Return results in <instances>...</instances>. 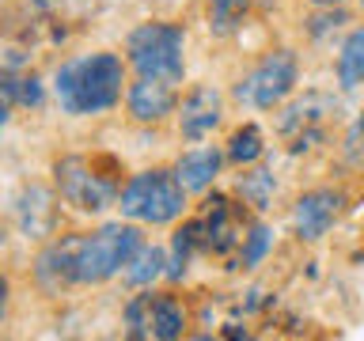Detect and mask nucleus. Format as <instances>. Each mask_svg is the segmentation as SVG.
I'll use <instances>...</instances> for the list:
<instances>
[{"mask_svg":"<svg viewBox=\"0 0 364 341\" xmlns=\"http://www.w3.org/2000/svg\"><path fill=\"white\" fill-rule=\"evenodd\" d=\"M122 84H125V65L118 53H87L57 68L53 95L65 114L84 118V114H102L118 107Z\"/></svg>","mask_w":364,"mask_h":341,"instance_id":"nucleus-1","label":"nucleus"},{"mask_svg":"<svg viewBox=\"0 0 364 341\" xmlns=\"http://www.w3.org/2000/svg\"><path fill=\"white\" fill-rule=\"evenodd\" d=\"M118 205L136 224H171L186 212V186L175 170H144L125 182Z\"/></svg>","mask_w":364,"mask_h":341,"instance_id":"nucleus-2","label":"nucleus"},{"mask_svg":"<svg viewBox=\"0 0 364 341\" xmlns=\"http://www.w3.org/2000/svg\"><path fill=\"white\" fill-rule=\"evenodd\" d=\"M144 247V235L133 224H102L99 232L80 235L76 254V284H99L110 281L118 269H125L136 250Z\"/></svg>","mask_w":364,"mask_h":341,"instance_id":"nucleus-3","label":"nucleus"},{"mask_svg":"<svg viewBox=\"0 0 364 341\" xmlns=\"http://www.w3.org/2000/svg\"><path fill=\"white\" fill-rule=\"evenodd\" d=\"M125 53H129L136 76L178 84L182 72H186V65H182V27H175V23H141L125 42Z\"/></svg>","mask_w":364,"mask_h":341,"instance_id":"nucleus-4","label":"nucleus"},{"mask_svg":"<svg viewBox=\"0 0 364 341\" xmlns=\"http://www.w3.org/2000/svg\"><path fill=\"white\" fill-rule=\"evenodd\" d=\"M102 159H87V156H65L57 159L53 175H57V193L76 205L80 212H102L107 205L118 201V178L102 175L99 170Z\"/></svg>","mask_w":364,"mask_h":341,"instance_id":"nucleus-5","label":"nucleus"},{"mask_svg":"<svg viewBox=\"0 0 364 341\" xmlns=\"http://www.w3.org/2000/svg\"><path fill=\"white\" fill-rule=\"evenodd\" d=\"M296 80H300V61H296L292 50H277L269 57L250 68V72L235 84V99L243 107H255V110H273L277 102H284L292 95Z\"/></svg>","mask_w":364,"mask_h":341,"instance_id":"nucleus-6","label":"nucleus"},{"mask_svg":"<svg viewBox=\"0 0 364 341\" xmlns=\"http://www.w3.org/2000/svg\"><path fill=\"white\" fill-rule=\"evenodd\" d=\"M125 326H129V337H182L186 330V315L182 307L171 300V296H133L129 307H125Z\"/></svg>","mask_w":364,"mask_h":341,"instance_id":"nucleus-7","label":"nucleus"},{"mask_svg":"<svg viewBox=\"0 0 364 341\" xmlns=\"http://www.w3.org/2000/svg\"><path fill=\"white\" fill-rule=\"evenodd\" d=\"M341 205H346V197H341L338 190H311V193H304V197L296 201V209H292L296 235H300L304 243H318V239L330 232V224L338 220Z\"/></svg>","mask_w":364,"mask_h":341,"instance_id":"nucleus-8","label":"nucleus"},{"mask_svg":"<svg viewBox=\"0 0 364 341\" xmlns=\"http://www.w3.org/2000/svg\"><path fill=\"white\" fill-rule=\"evenodd\" d=\"M76 254H80V235H65L50 243L34 261V277L46 292H61L76 284Z\"/></svg>","mask_w":364,"mask_h":341,"instance_id":"nucleus-9","label":"nucleus"},{"mask_svg":"<svg viewBox=\"0 0 364 341\" xmlns=\"http://www.w3.org/2000/svg\"><path fill=\"white\" fill-rule=\"evenodd\" d=\"M220 114H224V99L216 87H193L186 99H182V110H178V129L186 141H201L209 136L216 125H220Z\"/></svg>","mask_w":364,"mask_h":341,"instance_id":"nucleus-10","label":"nucleus"},{"mask_svg":"<svg viewBox=\"0 0 364 341\" xmlns=\"http://www.w3.org/2000/svg\"><path fill=\"white\" fill-rule=\"evenodd\" d=\"M16 220H19V232L27 239H46L57 224L53 193L42 190V186H27L16 201Z\"/></svg>","mask_w":364,"mask_h":341,"instance_id":"nucleus-11","label":"nucleus"},{"mask_svg":"<svg viewBox=\"0 0 364 341\" xmlns=\"http://www.w3.org/2000/svg\"><path fill=\"white\" fill-rule=\"evenodd\" d=\"M129 114L136 121H159L175 110V84L167 80H152V76H141L136 84L129 87Z\"/></svg>","mask_w":364,"mask_h":341,"instance_id":"nucleus-12","label":"nucleus"},{"mask_svg":"<svg viewBox=\"0 0 364 341\" xmlns=\"http://www.w3.org/2000/svg\"><path fill=\"white\" fill-rule=\"evenodd\" d=\"M330 114H334V99L323 95V91H307L304 99H296L292 107L277 118V129H281V133L311 129V125H318L323 118H330Z\"/></svg>","mask_w":364,"mask_h":341,"instance_id":"nucleus-13","label":"nucleus"},{"mask_svg":"<svg viewBox=\"0 0 364 341\" xmlns=\"http://www.w3.org/2000/svg\"><path fill=\"white\" fill-rule=\"evenodd\" d=\"M216 170H220V152H216V148H193V152H186L178 159L175 175H178V182L186 190L201 193V190L213 186Z\"/></svg>","mask_w":364,"mask_h":341,"instance_id":"nucleus-14","label":"nucleus"},{"mask_svg":"<svg viewBox=\"0 0 364 341\" xmlns=\"http://www.w3.org/2000/svg\"><path fill=\"white\" fill-rule=\"evenodd\" d=\"M201 227H205V247L220 250V254L243 239V235H239V227H235V220H232V201H224V197L209 201V212H205Z\"/></svg>","mask_w":364,"mask_h":341,"instance_id":"nucleus-15","label":"nucleus"},{"mask_svg":"<svg viewBox=\"0 0 364 341\" xmlns=\"http://www.w3.org/2000/svg\"><path fill=\"white\" fill-rule=\"evenodd\" d=\"M338 84L353 91L364 84V31H349V38L338 50Z\"/></svg>","mask_w":364,"mask_h":341,"instance_id":"nucleus-16","label":"nucleus"},{"mask_svg":"<svg viewBox=\"0 0 364 341\" xmlns=\"http://www.w3.org/2000/svg\"><path fill=\"white\" fill-rule=\"evenodd\" d=\"M198 247H205V227H201V220L178 227V232H175V243H171V258H167V277L178 281L182 273H186V266H190V258H193V250H198Z\"/></svg>","mask_w":364,"mask_h":341,"instance_id":"nucleus-17","label":"nucleus"},{"mask_svg":"<svg viewBox=\"0 0 364 341\" xmlns=\"http://www.w3.org/2000/svg\"><path fill=\"white\" fill-rule=\"evenodd\" d=\"M159 273H167V254L159 247H141L136 254L125 261V281L133 284V288H141V284H152Z\"/></svg>","mask_w":364,"mask_h":341,"instance_id":"nucleus-18","label":"nucleus"},{"mask_svg":"<svg viewBox=\"0 0 364 341\" xmlns=\"http://www.w3.org/2000/svg\"><path fill=\"white\" fill-rule=\"evenodd\" d=\"M273 193H277V178H273V170H266V167H258V170H250V175L239 178V197L247 205H255V209H266L273 201Z\"/></svg>","mask_w":364,"mask_h":341,"instance_id":"nucleus-19","label":"nucleus"},{"mask_svg":"<svg viewBox=\"0 0 364 341\" xmlns=\"http://www.w3.org/2000/svg\"><path fill=\"white\" fill-rule=\"evenodd\" d=\"M266 152V144H262V129L258 125H243V129L232 133V141H228V159L239 167L255 163V159Z\"/></svg>","mask_w":364,"mask_h":341,"instance_id":"nucleus-20","label":"nucleus"},{"mask_svg":"<svg viewBox=\"0 0 364 341\" xmlns=\"http://www.w3.org/2000/svg\"><path fill=\"white\" fill-rule=\"evenodd\" d=\"M250 0H209V27L213 34H232L243 19Z\"/></svg>","mask_w":364,"mask_h":341,"instance_id":"nucleus-21","label":"nucleus"},{"mask_svg":"<svg viewBox=\"0 0 364 341\" xmlns=\"http://www.w3.org/2000/svg\"><path fill=\"white\" fill-rule=\"evenodd\" d=\"M269 243H273L269 227H266V224H255V227H250V235H243V254H239V266H243V269H255L258 261L266 258Z\"/></svg>","mask_w":364,"mask_h":341,"instance_id":"nucleus-22","label":"nucleus"},{"mask_svg":"<svg viewBox=\"0 0 364 341\" xmlns=\"http://www.w3.org/2000/svg\"><path fill=\"white\" fill-rule=\"evenodd\" d=\"M346 159L349 163H364V110H360V118L349 125V133H346Z\"/></svg>","mask_w":364,"mask_h":341,"instance_id":"nucleus-23","label":"nucleus"},{"mask_svg":"<svg viewBox=\"0 0 364 341\" xmlns=\"http://www.w3.org/2000/svg\"><path fill=\"white\" fill-rule=\"evenodd\" d=\"M4 91H8V95H11V99H19V102H27V107H31V102H38V99H42V87H38V76H31V80H16V84H8Z\"/></svg>","mask_w":364,"mask_h":341,"instance_id":"nucleus-24","label":"nucleus"},{"mask_svg":"<svg viewBox=\"0 0 364 341\" xmlns=\"http://www.w3.org/2000/svg\"><path fill=\"white\" fill-rule=\"evenodd\" d=\"M4 311H8V281L0 277V318H4Z\"/></svg>","mask_w":364,"mask_h":341,"instance_id":"nucleus-25","label":"nucleus"},{"mask_svg":"<svg viewBox=\"0 0 364 341\" xmlns=\"http://www.w3.org/2000/svg\"><path fill=\"white\" fill-rule=\"evenodd\" d=\"M311 4H318V8H334V4H341V0H311Z\"/></svg>","mask_w":364,"mask_h":341,"instance_id":"nucleus-26","label":"nucleus"},{"mask_svg":"<svg viewBox=\"0 0 364 341\" xmlns=\"http://www.w3.org/2000/svg\"><path fill=\"white\" fill-rule=\"evenodd\" d=\"M360 4H364V0H360Z\"/></svg>","mask_w":364,"mask_h":341,"instance_id":"nucleus-27","label":"nucleus"}]
</instances>
